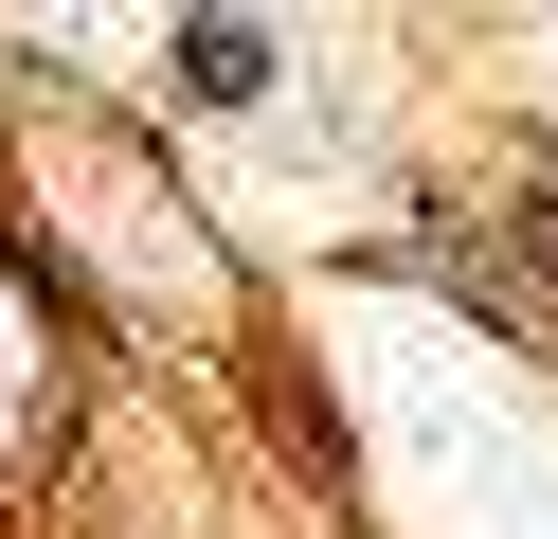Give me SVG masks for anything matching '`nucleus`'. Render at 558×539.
Masks as SVG:
<instances>
[{"label":"nucleus","mask_w":558,"mask_h":539,"mask_svg":"<svg viewBox=\"0 0 558 539\" xmlns=\"http://www.w3.org/2000/svg\"><path fill=\"white\" fill-rule=\"evenodd\" d=\"M181 72H198V90H270V36H253V19H198Z\"/></svg>","instance_id":"obj_1"},{"label":"nucleus","mask_w":558,"mask_h":539,"mask_svg":"<svg viewBox=\"0 0 558 539\" xmlns=\"http://www.w3.org/2000/svg\"><path fill=\"white\" fill-rule=\"evenodd\" d=\"M522 252H541V270H558V180H541V198H522Z\"/></svg>","instance_id":"obj_2"}]
</instances>
